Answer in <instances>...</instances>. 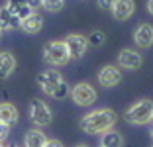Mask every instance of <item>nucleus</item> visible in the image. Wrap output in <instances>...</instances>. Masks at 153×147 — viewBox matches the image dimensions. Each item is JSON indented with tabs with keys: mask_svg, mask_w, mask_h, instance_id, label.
Here are the masks:
<instances>
[{
	"mask_svg": "<svg viewBox=\"0 0 153 147\" xmlns=\"http://www.w3.org/2000/svg\"><path fill=\"white\" fill-rule=\"evenodd\" d=\"M116 112L110 110V108H100V110H92L88 112L86 116L81 118L79 122V128L85 131V134H104L116 125Z\"/></svg>",
	"mask_w": 153,
	"mask_h": 147,
	"instance_id": "obj_1",
	"label": "nucleus"
},
{
	"mask_svg": "<svg viewBox=\"0 0 153 147\" xmlns=\"http://www.w3.org/2000/svg\"><path fill=\"white\" fill-rule=\"evenodd\" d=\"M124 118H126V122L135 124V125L149 124V122L153 120V102L147 100V98H143V100H140V102L131 104V106L126 110Z\"/></svg>",
	"mask_w": 153,
	"mask_h": 147,
	"instance_id": "obj_2",
	"label": "nucleus"
},
{
	"mask_svg": "<svg viewBox=\"0 0 153 147\" xmlns=\"http://www.w3.org/2000/svg\"><path fill=\"white\" fill-rule=\"evenodd\" d=\"M43 59L53 67H61L69 63V51L65 47V41H49L43 45Z\"/></svg>",
	"mask_w": 153,
	"mask_h": 147,
	"instance_id": "obj_3",
	"label": "nucleus"
},
{
	"mask_svg": "<svg viewBox=\"0 0 153 147\" xmlns=\"http://www.w3.org/2000/svg\"><path fill=\"white\" fill-rule=\"evenodd\" d=\"M30 118L36 125L43 128V125H49L51 120H53V112L43 100L39 98H33L32 102H30Z\"/></svg>",
	"mask_w": 153,
	"mask_h": 147,
	"instance_id": "obj_4",
	"label": "nucleus"
},
{
	"mask_svg": "<svg viewBox=\"0 0 153 147\" xmlns=\"http://www.w3.org/2000/svg\"><path fill=\"white\" fill-rule=\"evenodd\" d=\"M71 98H73V102H76L79 106H92L96 102L98 94H96L94 86L90 82H79L71 90Z\"/></svg>",
	"mask_w": 153,
	"mask_h": 147,
	"instance_id": "obj_5",
	"label": "nucleus"
},
{
	"mask_svg": "<svg viewBox=\"0 0 153 147\" xmlns=\"http://www.w3.org/2000/svg\"><path fill=\"white\" fill-rule=\"evenodd\" d=\"M36 80H37V86H39L45 94H49V96H51L53 90L59 86V82L63 80V76H61L59 71H55V69H47V71L39 73Z\"/></svg>",
	"mask_w": 153,
	"mask_h": 147,
	"instance_id": "obj_6",
	"label": "nucleus"
},
{
	"mask_svg": "<svg viewBox=\"0 0 153 147\" xmlns=\"http://www.w3.org/2000/svg\"><path fill=\"white\" fill-rule=\"evenodd\" d=\"M63 41H65V47H67L71 59H81L82 55H85L86 47H88L86 36H81V33H71V36H67Z\"/></svg>",
	"mask_w": 153,
	"mask_h": 147,
	"instance_id": "obj_7",
	"label": "nucleus"
},
{
	"mask_svg": "<svg viewBox=\"0 0 153 147\" xmlns=\"http://www.w3.org/2000/svg\"><path fill=\"white\" fill-rule=\"evenodd\" d=\"M98 82L104 88H114L122 82V71L116 65H106L98 71Z\"/></svg>",
	"mask_w": 153,
	"mask_h": 147,
	"instance_id": "obj_8",
	"label": "nucleus"
},
{
	"mask_svg": "<svg viewBox=\"0 0 153 147\" xmlns=\"http://www.w3.org/2000/svg\"><path fill=\"white\" fill-rule=\"evenodd\" d=\"M143 59L141 55L135 51V49H122L118 53V65L122 69H128V71H134V69H140Z\"/></svg>",
	"mask_w": 153,
	"mask_h": 147,
	"instance_id": "obj_9",
	"label": "nucleus"
},
{
	"mask_svg": "<svg viewBox=\"0 0 153 147\" xmlns=\"http://www.w3.org/2000/svg\"><path fill=\"white\" fill-rule=\"evenodd\" d=\"M134 10H135L134 0H116L112 6V16L118 22H126L134 16Z\"/></svg>",
	"mask_w": 153,
	"mask_h": 147,
	"instance_id": "obj_10",
	"label": "nucleus"
},
{
	"mask_svg": "<svg viewBox=\"0 0 153 147\" xmlns=\"http://www.w3.org/2000/svg\"><path fill=\"white\" fill-rule=\"evenodd\" d=\"M134 41H135L137 47L149 49L153 45V26H149V24H141V26L134 31Z\"/></svg>",
	"mask_w": 153,
	"mask_h": 147,
	"instance_id": "obj_11",
	"label": "nucleus"
},
{
	"mask_svg": "<svg viewBox=\"0 0 153 147\" xmlns=\"http://www.w3.org/2000/svg\"><path fill=\"white\" fill-rule=\"evenodd\" d=\"M20 26H22V20H20L8 6H2V8H0V30L10 31V30H18Z\"/></svg>",
	"mask_w": 153,
	"mask_h": 147,
	"instance_id": "obj_12",
	"label": "nucleus"
},
{
	"mask_svg": "<svg viewBox=\"0 0 153 147\" xmlns=\"http://www.w3.org/2000/svg\"><path fill=\"white\" fill-rule=\"evenodd\" d=\"M0 124L8 125V128L18 124V110H16L14 104H10V102L0 104Z\"/></svg>",
	"mask_w": 153,
	"mask_h": 147,
	"instance_id": "obj_13",
	"label": "nucleus"
},
{
	"mask_svg": "<svg viewBox=\"0 0 153 147\" xmlns=\"http://www.w3.org/2000/svg\"><path fill=\"white\" fill-rule=\"evenodd\" d=\"M16 71V57L12 53H0V80H6Z\"/></svg>",
	"mask_w": 153,
	"mask_h": 147,
	"instance_id": "obj_14",
	"label": "nucleus"
},
{
	"mask_svg": "<svg viewBox=\"0 0 153 147\" xmlns=\"http://www.w3.org/2000/svg\"><path fill=\"white\" fill-rule=\"evenodd\" d=\"M22 27L26 33H37V31L43 27V18H41V14L39 12H32L27 18L22 20Z\"/></svg>",
	"mask_w": 153,
	"mask_h": 147,
	"instance_id": "obj_15",
	"label": "nucleus"
},
{
	"mask_svg": "<svg viewBox=\"0 0 153 147\" xmlns=\"http://www.w3.org/2000/svg\"><path fill=\"white\" fill-rule=\"evenodd\" d=\"M45 143H47V137L41 129H32L24 137V147H45Z\"/></svg>",
	"mask_w": 153,
	"mask_h": 147,
	"instance_id": "obj_16",
	"label": "nucleus"
},
{
	"mask_svg": "<svg viewBox=\"0 0 153 147\" xmlns=\"http://www.w3.org/2000/svg\"><path fill=\"white\" fill-rule=\"evenodd\" d=\"M100 145L102 147H122L124 145V137H122V134H118L114 129H108V131L100 134Z\"/></svg>",
	"mask_w": 153,
	"mask_h": 147,
	"instance_id": "obj_17",
	"label": "nucleus"
},
{
	"mask_svg": "<svg viewBox=\"0 0 153 147\" xmlns=\"http://www.w3.org/2000/svg\"><path fill=\"white\" fill-rule=\"evenodd\" d=\"M6 6H8L10 10H12L16 16H18L20 20H24V18H27L30 14L33 12L30 6H27V2L26 0H6Z\"/></svg>",
	"mask_w": 153,
	"mask_h": 147,
	"instance_id": "obj_18",
	"label": "nucleus"
},
{
	"mask_svg": "<svg viewBox=\"0 0 153 147\" xmlns=\"http://www.w3.org/2000/svg\"><path fill=\"white\" fill-rule=\"evenodd\" d=\"M86 41H88V45L90 47H100V45L106 41V36H104V31H100V30H94L92 33H90L88 37H86Z\"/></svg>",
	"mask_w": 153,
	"mask_h": 147,
	"instance_id": "obj_19",
	"label": "nucleus"
},
{
	"mask_svg": "<svg viewBox=\"0 0 153 147\" xmlns=\"http://www.w3.org/2000/svg\"><path fill=\"white\" fill-rule=\"evenodd\" d=\"M69 94H71V86L65 82V80H61L59 82V86L53 90V94H51V98H57V100H63V98H67Z\"/></svg>",
	"mask_w": 153,
	"mask_h": 147,
	"instance_id": "obj_20",
	"label": "nucleus"
},
{
	"mask_svg": "<svg viewBox=\"0 0 153 147\" xmlns=\"http://www.w3.org/2000/svg\"><path fill=\"white\" fill-rule=\"evenodd\" d=\"M65 0H43V8L47 12H59V10L63 8Z\"/></svg>",
	"mask_w": 153,
	"mask_h": 147,
	"instance_id": "obj_21",
	"label": "nucleus"
},
{
	"mask_svg": "<svg viewBox=\"0 0 153 147\" xmlns=\"http://www.w3.org/2000/svg\"><path fill=\"white\" fill-rule=\"evenodd\" d=\"M114 2H116V0H96V4H98L100 10H112Z\"/></svg>",
	"mask_w": 153,
	"mask_h": 147,
	"instance_id": "obj_22",
	"label": "nucleus"
},
{
	"mask_svg": "<svg viewBox=\"0 0 153 147\" xmlns=\"http://www.w3.org/2000/svg\"><path fill=\"white\" fill-rule=\"evenodd\" d=\"M8 134H10V128H8V125H4V124H0V143L8 137Z\"/></svg>",
	"mask_w": 153,
	"mask_h": 147,
	"instance_id": "obj_23",
	"label": "nucleus"
},
{
	"mask_svg": "<svg viewBox=\"0 0 153 147\" xmlns=\"http://www.w3.org/2000/svg\"><path fill=\"white\" fill-rule=\"evenodd\" d=\"M26 2H27V6H30L33 12H36L37 8H41V6H43V0H26Z\"/></svg>",
	"mask_w": 153,
	"mask_h": 147,
	"instance_id": "obj_24",
	"label": "nucleus"
},
{
	"mask_svg": "<svg viewBox=\"0 0 153 147\" xmlns=\"http://www.w3.org/2000/svg\"><path fill=\"white\" fill-rule=\"evenodd\" d=\"M45 147H63V143L59 141V139H47Z\"/></svg>",
	"mask_w": 153,
	"mask_h": 147,
	"instance_id": "obj_25",
	"label": "nucleus"
},
{
	"mask_svg": "<svg viewBox=\"0 0 153 147\" xmlns=\"http://www.w3.org/2000/svg\"><path fill=\"white\" fill-rule=\"evenodd\" d=\"M147 12L153 16V0H147Z\"/></svg>",
	"mask_w": 153,
	"mask_h": 147,
	"instance_id": "obj_26",
	"label": "nucleus"
},
{
	"mask_svg": "<svg viewBox=\"0 0 153 147\" xmlns=\"http://www.w3.org/2000/svg\"><path fill=\"white\" fill-rule=\"evenodd\" d=\"M75 147H88V145H85V143H79V145H75Z\"/></svg>",
	"mask_w": 153,
	"mask_h": 147,
	"instance_id": "obj_27",
	"label": "nucleus"
},
{
	"mask_svg": "<svg viewBox=\"0 0 153 147\" xmlns=\"http://www.w3.org/2000/svg\"><path fill=\"white\" fill-rule=\"evenodd\" d=\"M149 134H151V137H153V125H151V131H149Z\"/></svg>",
	"mask_w": 153,
	"mask_h": 147,
	"instance_id": "obj_28",
	"label": "nucleus"
},
{
	"mask_svg": "<svg viewBox=\"0 0 153 147\" xmlns=\"http://www.w3.org/2000/svg\"><path fill=\"white\" fill-rule=\"evenodd\" d=\"M0 37H2V30H0Z\"/></svg>",
	"mask_w": 153,
	"mask_h": 147,
	"instance_id": "obj_29",
	"label": "nucleus"
},
{
	"mask_svg": "<svg viewBox=\"0 0 153 147\" xmlns=\"http://www.w3.org/2000/svg\"><path fill=\"white\" fill-rule=\"evenodd\" d=\"M10 147H18V145H10Z\"/></svg>",
	"mask_w": 153,
	"mask_h": 147,
	"instance_id": "obj_30",
	"label": "nucleus"
},
{
	"mask_svg": "<svg viewBox=\"0 0 153 147\" xmlns=\"http://www.w3.org/2000/svg\"><path fill=\"white\" fill-rule=\"evenodd\" d=\"M0 147H4V145H2V143H0Z\"/></svg>",
	"mask_w": 153,
	"mask_h": 147,
	"instance_id": "obj_31",
	"label": "nucleus"
},
{
	"mask_svg": "<svg viewBox=\"0 0 153 147\" xmlns=\"http://www.w3.org/2000/svg\"><path fill=\"white\" fill-rule=\"evenodd\" d=\"M100 147H102V145H100Z\"/></svg>",
	"mask_w": 153,
	"mask_h": 147,
	"instance_id": "obj_32",
	"label": "nucleus"
},
{
	"mask_svg": "<svg viewBox=\"0 0 153 147\" xmlns=\"http://www.w3.org/2000/svg\"><path fill=\"white\" fill-rule=\"evenodd\" d=\"M151 147H153V145H151Z\"/></svg>",
	"mask_w": 153,
	"mask_h": 147,
	"instance_id": "obj_33",
	"label": "nucleus"
}]
</instances>
